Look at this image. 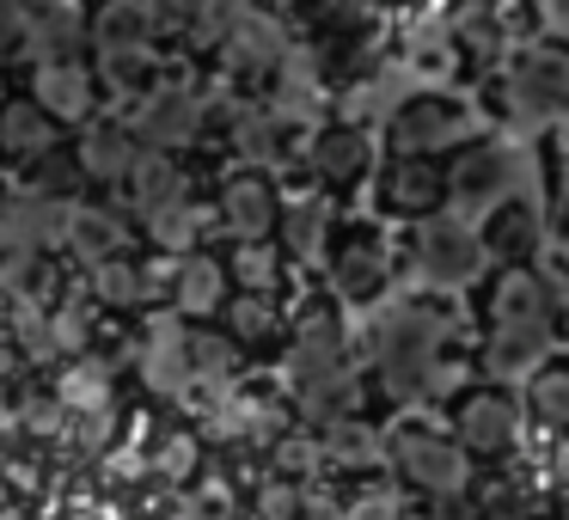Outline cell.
<instances>
[{
  "instance_id": "9",
  "label": "cell",
  "mask_w": 569,
  "mask_h": 520,
  "mask_svg": "<svg viewBox=\"0 0 569 520\" xmlns=\"http://www.w3.org/2000/svg\"><path fill=\"white\" fill-rule=\"evenodd\" d=\"M7 68H31V13L0 0V74Z\"/></svg>"
},
{
  "instance_id": "4",
  "label": "cell",
  "mask_w": 569,
  "mask_h": 520,
  "mask_svg": "<svg viewBox=\"0 0 569 520\" xmlns=\"http://www.w3.org/2000/svg\"><path fill=\"white\" fill-rule=\"evenodd\" d=\"M87 50H92V7H80V0H38L31 7V68L87 62Z\"/></svg>"
},
{
  "instance_id": "14",
  "label": "cell",
  "mask_w": 569,
  "mask_h": 520,
  "mask_svg": "<svg viewBox=\"0 0 569 520\" xmlns=\"http://www.w3.org/2000/svg\"><path fill=\"white\" fill-rule=\"evenodd\" d=\"M0 99H7V92H0Z\"/></svg>"
},
{
  "instance_id": "5",
  "label": "cell",
  "mask_w": 569,
  "mask_h": 520,
  "mask_svg": "<svg viewBox=\"0 0 569 520\" xmlns=\"http://www.w3.org/2000/svg\"><path fill=\"white\" fill-rule=\"evenodd\" d=\"M74 160H80V172H87V184H123L129 166L141 160L136 129L111 123V117H92V123L74 136Z\"/></svg>"
},
{
  "instance_id": "1",
  "label": "cell",
  "mask_w": 569,
  "mask_h": 520,
  "mask_svg": "<svg viewBox=\"0 0 569 520\" xmlns=\"http://www.w3.org/2000/svg\"><path fill=\"white\" fill-rule=\"evenodd\" d=\"M68 202L43 197V190L19 184L0 197V251H19V258H43L50 251H68Z\"/></svg>"
},
{
  "instance_id": "11",
  "label": "cell",
  "mask_w": 569,
  "mask_h": 520,
  "mask_svg": "<svg viewBox=\"0 0 569 520\" xmlns=\"http://www.w3.org/2000/svg\"><path fill=\"white\" fill-rule=\"evenodd\" d=\"M221 209H227V221H233L239 233H258L263 214H270V202H263V190H258V184H233Z\"/></svg>"
},
{
  "instance_id": "8",
  "label": "cell",
  "mask_w": 569,
  "mask_h": 520,
  "mask_svg": "<svg viewBox=\"0 0 569 520\" xmlns=\"http://www.w3.org/2000/svg\"><path fill=\"white\" fill-rule=\"evenodd\" d=\"M92 294L104 300V307H136L141 294H148V276H141V263H99L92 270Z\"/></svg>"
},
{
  "instance_id": "2",
  "label": "cell",
  "mask_w": 569,
  "mask_h": 520,
  "mask_svg": "<svg viewBox=\"0 0 569 520\" xmlns=\"http://www.w3.org/2000/svg\"><path fill=\"white\" fill-rule=\"evenodd\" d=\"M68 129L43 111L31 92H7L0 99V172H19L26 178L31 166H43L50 153H62Z\"/></svg>"
},
{
  "instance_id": "10",
  "label": "cell",
  "mask_w": 569,
  "mask_h": 520,
  "mask_svg": "<svg viewBox=\"0 0 569 520\" xmlns=\"http://www.w3.org/2000/svg\"><path fill=\"white\" fill-rule=\"evenodd\" d=\"M214 300H221V270L214 263H184V276H178V307L184 312H209Z\"/></svg>"
},
{
  "instance_id": "12",
  "label": "cell",
  "mask_w": 569,
  "mask_h": 520,
  "mask_svg": "<svg viewBox=\"0 0 569 520\" xmlns=\"http://www.w3.org/2000/svg\"><path fill=\"white\" fill-rule=\"evenodd\" d=\"M56 417H62V404H50V398L26 410V422H31V429H38V434H50V429H56Z\"/></svg>"
},
{
  "instance_id": "3",
  "label": "cell",
  "mask_w": 569,
  "mask_h": 520,
  "mask_svg": "<svg viewBox=\"0 0 569 520\" xmlns=\"http://www.w3.org/2000/svg\"><path fill=\"white\" fill-rule=\"evenodd\" d=\"M26 92L62 129H87L92 117H99V92L104 87H99V74H92V62H38V68H31V87Z\"/></svg>"
},
{
  "instance_id": "6",
  "label": "cell",
  "mask_w": 569,
  "mask_h": 520,
  "mask_svg": "<svg viewBox=\"0 0 569 520\" xmlns=\"http://www.w3.org/2000/svg\"><path fill=\"white\" fill-rule=\"evenodd\" d=\"M129 246V221L123 209H111V202H74V214H68V258L80 263H117V251Z\"/></svg>"
},
{
  "instance_id": "13",
  "label": "cell",
  "mask_w": 569,
  "mask_h": 520,
  "mask_svg": "<svg viewBox=\"0 0 569 520\" xmlns=\"http://www.w3.org/2000/svg\"><path fill=\"white\" fill-rule=\"evenodd\" d=\"M7 7H26V13H31V7H38V0H7Z\"/></svg>"
},
{
  "instance_id": "7",
  "label": "cell",
  "mask_w": 569,
  "mask_h": 520,
  "mask_svg": "<svg viewBox=\"0 0 569 520\" xmlns=\"http://www.w3.org/2000/svg\"><path fill=\"white\" fill-rule=\"evenodd\" d=\"M123 209H136V214H160V209H172V190H178V172L166 160H153V153H141L136 166H129V178L123 184Z\"/></svg>"
}]
</instances>
